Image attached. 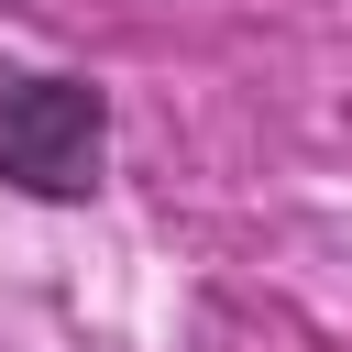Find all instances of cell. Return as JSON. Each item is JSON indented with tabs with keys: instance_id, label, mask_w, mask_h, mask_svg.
I'll list each match as a JSON object with an SVG mask.
<instances>
[{
	"instance_id": "obj_1",
	"label": "cell",
	"mask_w": 352,
	"mask_h": 352,
	"mask_svg": "<svg viewBox=\"0 0 352 352\" xmlns=\"http://www.w3.org/2000/svg\"><path fill=\"white\" fill-rule=\"evenodd\" d=\"M0 187L33 209H88L110 187V88L77 66H0Z\"/></svg>"
}]
</instances>
